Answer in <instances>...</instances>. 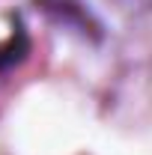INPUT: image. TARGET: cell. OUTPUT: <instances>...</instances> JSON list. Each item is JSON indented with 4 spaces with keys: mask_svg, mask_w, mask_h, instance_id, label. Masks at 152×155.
Wrapping results in <instances>:
<instances>
[{
    "mask_svg": "<svg viewBox=\"0 0 152 155\" xmlns=\"http://www.w3.org/2000/svg\"><path fill=\"white\" fill-rule=\"evenodd\" d=\"M122 9H128V12H134V9H152V0H116Z\"/></svg>",
    "mask_w": 152,
    "mask_h": 155,
    "instance_id": "3",
    "label": "cell"
},
{
    "mask_svg": "<svg viewBox=\"0 0 152 155\" xmlns=\"http://www.w3.org/2000/svg\"><path fill=\"white\" fill-rule=\"evenodd\" d=\"M30 54V33L24 27L21 15H12V33L0 45V75H9L12 69H18Z\"/></svg>",
    "mask_w": 152,
    "mask_h": 155,
    "instance_id": "2",
    "label": "cell"
},
{
    "mask_svg": "<svg viewBox=\"0 0 152 155\" xmlns=\"http://www.w3.org/2000/svg\"><path fill=\"white\" fill-rule=\"evenodd\" d=\"M36 6L54 24H60L63 30H72L75 36L90 39V42H98L101 39V24H98V18H95L81 0H36Z\"/></svg>",
    "mask_w": 152,
    "mask_h": 155,
    "instance_id": "1",
    "label": "cell"
}]
</instances>
